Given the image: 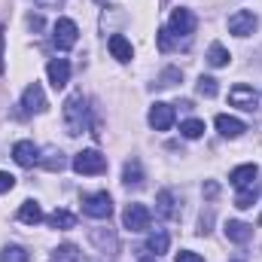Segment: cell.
<instances>
[{"mask_svg": "<svg viewBox=\"0 0 262 262\" xmlns=\"http://www.w3.org/2000/svg\"><path fill=\"white\" fill-rule=\"evenodd\" d=\"M64 125H67V134H73V137L89 128V110H85L82 92H73L64 101Z\"/></svg>", "mask_w": 262, "mask_h": 262, "instance_id": "6da1fadb", "label": "cell"}, {"mask_svg": "<svg viewBox=\"0 0 262 262\" xmlns=\"http://www.w3.org/2000/svg\"><path fill=\"white\" fill-rule=\"evenodd\" d=\"M73 171L76 174H85V177L104 174L107 171V156H101L98 149H82V152L73 156Z\"/></svg>", "mask_w": 262, "mask_h": 262, "instance_id": "7a4b0ae2", "label": "cell"}, {"mask_svg": "<svg viewBox=\"0 0 262 262\" xmlns=\"http://www.w3.org/2000/svg\"><path fill=\"white\" fill-rule=\"evenodd\" d=\"M76 40H79L76 21H73V18H58L55 28H52V43H55V49H58V52H67V49L76 46Z\"/></svg>", "mask_w": 262, "mask_h": 262, "instance_id": "3957f363", "label": "cell"}, {"mask_svg": "<svg viewBox=\"0 0 262 262\" xmlns=\"http://www.w3.org/2000/svg\"><path fill=\"white\" fill-rule=\"evenodd\" d=\"M82 213L92 216V220H110V213H113L110 192H92V195H85L82 198Z\"/></svg>", "mask_w": 262, "mask_h": 262, "instance_id": "277c9868", "label": "cell"}, {"mask_svg": "<svg viewBox=\"0 0 262 262\" xmlns=\"http://www.w3.org/2000/svg\"><path fill=\"white\" fill-rule=\"evenodd\" d=\"M149 223H152V213H149V207L146 204H128L125 210H122V226L128 229V232H146L149 229Z\"/></svg>", "mask_w": 262, "mask_h": 262, "instance_id": "5b68a950", "label": "cell"}, {"mask_svg": "<svg viewBox=\"0 0 262 262\" xmlns=\"http://www.w3.org/2000/svg\"><path fill=\"white\" fill-rule=\"evenodd\" d=\"M256 28H259V18L250 9H238L235 15H229V34H235V37H250Z\"/></svg>", "mask_w": 262, "mask_h": 262, "instance_id": "8992f818", "label": "cell"}, {"mask_svg": "<svg viewBox=\"0 0 262 262\" xmlns=\"http://www.w3.org/2000/svg\"><path fill=\"white\" fill-rule=\"evenodd\" d=\"M195 15H192V9H186V6H177L174 12H171V21H168V31L171 34H177V37H189L192 31H195Z\"/></svg>", "mask_w": 262, "mask_h": 262, "instance_id": "52a82bcc", "label": "cell"}, {"mask_svg": "<svg viewBox=\"0 0 262 262\" xmlns=\"http://www.w3.org/2000/svg\"><path fill=\"white\" fill-rule=\"evenodd\" d=\"M229 104H232V107H238V110L253 113V110H256V104H259V95H256L250 85H235V89L229 92Z\"/></svg>", "mask_w": 262, "mask_h": 262, "instance_id": "ba28073f", "label": "cell"}, {"mask_svg": "<svg viewBox=\"0 0 262 262\" xmlns=\"http://www.w3.org/2000/svg\"><path fill=\"white\" fill-rule=\"evenodd\" d=\"M21 107H25V113H46V95H43V89H40V82H31L25 92H21Z\"/></svg>", "mask_w": 262, "mask_h": 262, "instance_id": "9c48e42d", "label": "cell"}, {"mask_svg": "<svg viewBox=\"0 0 262 262\" xmlns=\"http://www.w3.org/2000/svg\"><path fill=\"white\" fill-rule=\"evenodd\" d=\"M146 122L152 125L156 131H168L171 125H174V107L171 104H152L149 107V116H146Z\"/></svg>", "mask_w": 262, "mask_h": 262, "instance_id": "30bf717a", "label": "cell"}, {"mask_svg": "<svg viewBox=\"0 0 262 262\" xmlns=\"http://www.w3.org/2000/svg\"><path fill=\"white\" fill-rule=\"evenodd\" d=\"M12 159H15V165H21V168H34V165H40V149H37L31 140H18V143L12 146Z\"/></svg>", "mask_w": 262, "mask_h": 262, "instance_id": "8fae6325", "label": "cell"}, {"mask_svg": "<svg viewBox=\"0 0 262 262\" xmlns=\"http://www.w3.org/2000/svg\"><path fill=\"white\" fill-rule=\"evenodd\" d=\"M156 213H159L162 220H177V216H180V207H177V195H174L171 189H162V192L156 195Z\"/></svg>", "mask_w": 262, "mask_h": 262, "instance_id": "7c38bea8", "label": "cell"}, {"mask_svg": "<svg viewBox=\"0 0 262 262\" xmlns=\"http://www.w3.org/2000/svg\"><path fill=\"white\" fill-rule=\"evenodd\" d=\"M46 73H49V82L55 89H64L67 82H70V61L67 58H52L46 64Z\"/></svg>", "mask_w": 262, "mask_h": 262, "instance_id": "4fadbf2b", "label": "cell"}, {"mask_svg": "<svg viewBox=\"0 0 262 262\" xmlns=\"http://www.w3.org/2000/svg\"><path fill=\"white\" fill-rule=\"evenodd\" d=\"M223 232H226V238H229L232 244H247V241L253 238V226H247V223H241V220H229V223L223 226Z\"/></svg>", "mask_w": 262, "mask_h": 262, "instance_id": "5bb4252c", "label": "cell"}, {"mask_svg": "<svg viewBox=\"0 0 262 262\" xmlns=\"http://www.w3.org/2000/svg\"><path fill=\"white\" fill-rule=\"evenodd\" d=\"M213 125H216V131H220L223 137H241V134L247 131V125H244L241 119H235V116H229V113H220V116L213 119Z\"/></svg>", "mask_w": 262, "mask_h": 262, "instance_id": "9a60e30c", "label": "cell"}, {"mask_svg": "<svg viewBox=\"0 0 262 262\" xmlns=\"http://www.w3.org/2000/svg\"><path fill=\"white\" fill-rule=\"evenodd\" d=\"M229 180H232V186H238V189L253 186V183L259 180V168H256V165H238V168L229 174Z\"/></svg>", "mask_w": 262, "mask_h": 262, "instance_id": "2e32d148", "label": "cell"}, {"mask_svg": "<svg viewBox=\"0 0 262 262\" xmlns=\"http://www.w3.org/2000/svg\"><path fill=\"white\" fill-rule=\"evenodd\" d=\"M107 46H110V55H113L116 61H122V64H128L131 58H134V49H131V43L122 34H113V37L107 40Z\"/></svg>", "mask_w": 262, "mask_h": 262, "instance_id": "e0dca14e", "label": "cell"}, {"mask_svg": "<svg viewBox=\"0 0 262 262\" xmlns=\"http://www.w3.org/2000/svg\"><path fill=\"white\" fill-rule=\"evenodd\" d=\"M18 220H21L25 226H37V223L46 220V213H43V207H40L34 198H28V201H21V207H18Z\"/></svg>", "mask_w": 262, "mask_h": 262, "instance_id": "ac0fdd59", "label": "cell"}, {"mask_svg": "<svg viewBox=\"0 0 262 262\" xmlns=\"http://www.w3.org/2000/svg\"><path fill=\"white\" fill-rule=\"evenodd\" d=\"M92 244H95L101 253H107V256H113L116 247H119L116 235H113V232H104V229H92Z\"/></svg>", "mask_w": 262, "mask_h": 262, "instance_id": "d6986e66", "label": "cell"}, {"mask_svg": "<svg viewBox=\"0 0 262 262\" xmlns=\"http://www.w3.org/2000/svg\"><path fill=\"white\" fill-rule=\"evenodd\" d=\"M122 183H125V186H143V168H140L137 159L125 162V168H122Z\"/></svg>", "mask_w": 262, "mask_h": 262, "instance_id": "ffe728a7", "label": "cell"}, {"mask_svg": "<svg viewBox=\"0 0 262 262\" xmlns=\"http://www.w3.org/2000/svg\"><path fill=\"white\" fill-rule=\"evenodd\" d=\"M46 223H49L52 229H73V226H76V216H73L70 210H64V207H58V210H52V213L46 216Z\"/></svg>", "mask_w": 262, "mask_h": 262, "instance_id": "44dd1931", "label": "cell"}, {"mask_svg": "<svg viewBox=\"0 0 262 262\" xmlns=\"http://www.w3.org/2000/svg\"><path fill=\"white\" fill-rule=\"evenodd\" d=\"M256 198H259V183L244 186V189H238V195H235V207L247 210V207H253V204H256Z\"/></svg>", "mask_w": 262, "mask_h": 262, "instance_id": "7402d4cb", "label": "cell"}, {"mask_svg": "<svg viewBox=\"0 0 262 262\" xmlns=\"http://www.w3.org/2000/svg\"><path fill=\"white\" fill-rule=\"evenodd\" d=\"M229 49L223 46V43H210V49H207V64L210 67H226L229 64Z\"/></svg>", "mask_w": 262, "mask_h": 262, "instance_id": "603a6c76", "label": "cell"}, {"mask_svg": "<svg viewBox=\"0 0 262 262\" xmlns=\"http://www.w3.org/2000/svg\"><path fill=\"white\" fill-rule=\"evenodd\" d=\"M168 244H171V238H168V232H162V229H156V232L146 238V250H149V253H156V256H159V253H165V250H168Z\"/></svg>", "mask_w": 262, "mask_h": 262, "instance_id": "cb8c5ba5", "label": "cell"}, {"mask_svg": "<svg viewBox=\"0 0 262 262\" xmlns=\"http://www.w3.org/2000/svg\"><path fill=\"white\" fill-rule=\"evenodd\" d=\"M40 165H43V168H46V171H64V156H61V152H58V149H52V146H49V149H46V156H40Z\"/></svg>", "mask_w": 262, "mask_h": 262, "instance_id": "d4e9b609", "label": "cell"}, {"mask_svg": "<svg viewBox=\"0 0 262 262\" xmlns=\"http://www.w3.org/2000/svg\"><path fill=\"white\" fill-rule=\"evenodd\" d=\"M28 250L25 247H18V244H6L3 250H0V262H28Z\"/></svg>", "mask_w": 262, "mask_h": 262, "instance_id": "484cf974", "label": "cell"}, {"mask_svg": "<svg viewBox=\"0 0 262 262\" xmlns=\"http://www.w3.org/2000/svg\"><path fill=\"white\" fill-rule=\"evenodd\" d=\"M49 262H82V256H79V250H76L73 244H61V247L52 253Z\"/></svg>", "mask_w": 262, "mask_h": 262, "instance_id": "4316f807", "label": "cell"}, {"mask_svg": "<svg viewBox=\"0 0 262 262\" xmlns=\"http://www.w3.org/2000/svg\"><path fill=\"white\" fill-rule=\"evenodd\" d=\"M180 134L189 137V140H198V137L204 134V122H201V119H186V122L180 125Z\"/></svg>", "mask_w": 262, "mask_h": 262, "instance_id": "83f0119b", "label": "cell"}, {"mask_svg": "<svg viewBox=\"0 0 262 262\" xmlns=\"http://www.w3.org/2000/svg\"><path fill=\"white\" fill-rule=\"evenodd\" d=\"M220 89H216V79L213 76H201L198 79V95H204V98H213Z\"/></svg>", "mask_w": 262, "mask_h": 262, "instance_id": "f1b7e54d", "label": "cell"}, {"mask_svg": "<svg viewBox=\"0 0 262 262\" xmlns=\"http://www.w3.org/2000/svg\"><path fill=\"white\" fill-rule=\"evenodd\" d=\"M177 79H180V70H177V67H168V70L159 76V85H162V89H171Z\"/></svg>", "mask_w": 262, "mask_h": 262, "instance_id": "f546056e", "label": "cell"}, {"mask_svg": "<svg viewBox=\"0 0 262 262\" xmlns=\"http://www.w3.org/2000/svg\"><path fill=\"white\" fill-rule=\"evenodd\" d=\"M210 223H213V210L207 207V210H201V216H198V235H207V232H210Z\"/></svg>", "mask_w": 262, "mask_h": 262, "instance_id": "4dcf8cb0", "label": "cell"}, {"mask_svg": "<svg viewBox=\"0 0 262 262\" xmlns=\"http://www.w3.org/2000/svg\"><path fill=\"white\" fill-rule=\"evenodd\" d=\"M171 46H174V40H171V31H168V28H162V31H159V49H162V52H168Z\"/></svg>", "mask_w": 262, "mask_h": 262, "instance_id": "1f68e13d", "label": "cell"}, {"mask_svg": "<svg viewBox=\"0 0 262 262\" xmlns=\"http://www.w3.org/2000/svg\"><path fill=\"white\" fill-rule=\"evenodd\" d=\"M12 186H15V177L6 174V171H0V195L3 192H12Z\"/></svg>", "mask_w": 262, "mask_h": 262, "instance_id": "d6a6232c", "label": "cell"}, {"mask_svg": "<svg viewBox=\"0 0 262 262\" xmlns=\"http://www.w3.org/2000/svg\"><path fill=\"white\" fill-rule=\"evenodd\" d=\"M174 262H204V256H198L195 250H180L174 256Z\"/></svg>", "mask_w": 262, "mask_h": 262, "instance_id": "836d02e7", "label": "cell"}, {"mask_svg": "<svg viewBox=\"0 0 262 262\" xmlns=\"http://www.w3.org/2000/svg\"><path fill=\"white\" fill-rule=\"evenodd\" d=\"M137 262H156V253H149L146 247L140 250V256H137Z\"/></svg>", "mask_w": 262, "mask_h": 262, "instance_id": "e575fe53", "label": "cell"}, {"mask_svg": "<svg viewBox=\"0 0 262 262\" xmlns=\"http://www.w3.org/2000/svg\"><path fill=\"white\" fill-rule=\"evenodd\" d=\"M216 192H220V186H216V183H204V195H207V198H213Z\"/></svg>", "mask_w": 262, "mask_h": 262, "instance_id": "d590c367", "label": "cell"}, {"mask_svg": "<svg viewBox=\"0 0 262 262\" xmlns=\"http://www.w3.org/2000/svg\"><path fill=\"white\" fill-rule=\"evenodd\" d=\"M3 34H6V31L0 28V73L6 70V64H3V43H6V37H3Z\"/></svg>", "mask_w": 262, "mask_h": 262, "instance_id": "8d00e7d4", "label": "cell"}, {"mask_svg": "<svg viewBox=\"0 0 262 262\" xmlns=\"http://www.w3.org/2000/svg\"><path fill=\"white\" fill-rule=\"evenodd\" d=\"M28 25H31L34 31H40V28H43V18H40V15H31V18H28Z\"/></svg>", "mask_w": 262, "mask_h": 262, "instance_id": "74e56055", "label": "cell"}, {"mask_svg": "<svg viewBox=\"0 0 262 262\" xmlns=\"http://www.w3.org/2000/svg\"><path fill=\"white\" fill-rule=\"evenodd\" d=\"M37 3H61V0H37Z\"/></svg>", "mask_w": 262, "mask_h": 262, "instance_id": "f35d334b", "label": "cell"}, {"mask_svg": "<svg viewBox=\"0 0 262 262\" xmlns=\"http://www.w3.org/2000/svg\"><path fill=\"white\" fill-rule=\"evenodd\" d=\"M95 3H107V0H95Z\"/></svg>", "mask_w": 262, "mask_h": 262, "instance_id": "ab89813d", "label": "cell"}, {"mask_svg": "<svg viewBox=\"0 0 262 262\" xmlns=\"http://www.w3.org/2000/svg\"><path fill=\"white\" fill-rule=\"evenodd\" d=\"M259 223H262V216H259Z\"/></svg>", "mask_w": 262, "mask_h": 262, "instance_id": "60d3db41", "label": "cell"}]
</instances>
